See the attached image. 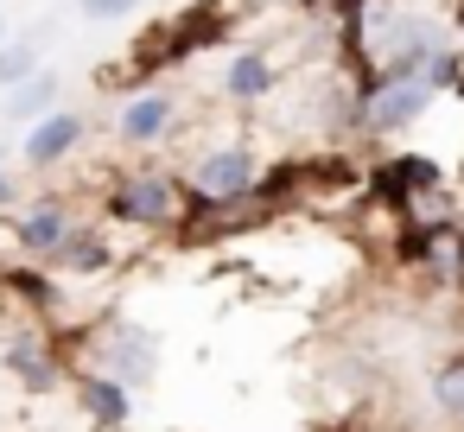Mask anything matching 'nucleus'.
<instances>
[{
	"label": "nucleus",
	"mask_w": 464,
	"mask_h": 432,
	"mask_svg": "<svg viewBox=\"0 0 464 432\" xmlns=\"http://www.w3.org/2000/svg\"><path fill=\"white\" fill-rule=\"evenodd\" d=\"M432 96H439V83H432L426 71H420V77H369L350 121H356V134L388 140V134H407V128L432 109Z\"/></svg>",
	"instance_id": "nucleus-1"
},
{
	"label": "nucleus",
	"mask_w": 464,
	"mask_h": 432,
	"mask_svg": "<svg viewBox=\"0 0 464 432\" xmlns=\"http://www.w3.org/2000/svg\"><path fill=\"white\" fill-rule=\"evenodd\" d=\"M185 204H191V191L166 172H134V178H115V191H109V216L115 223H147V229L179 223Z\"/></svg>",
	"instance_id": "nucleus-2"
},
{
	"label": "nucleus",
	"mask_w": 464,
	"mask_h": 432,
	"mask_svg": "<svg viewBox=\"0 0 464 432\" xmlns=\"http://www.w3.org/2000/svg\"><path fill=\"white\" fill-rule=\"evenodd\" d=\"M255 178H261V159L248 147H210L191 166V204H236L255 191Z\"/></svg>",
	"instance_id": "nucleus-3"
},
{
	"label": "nucleus",
	"mask_w": 464,
	"mask_h": 432,
	"mask_svg": "<svg viewBox=\"0 0 464 432\" xmlns=\"http://www.w3.org/2000/svg\"><path fill=\"white\" fill-rule=\"evenodd\" d=\"M102 375H115L121 388H147L160 375V337L134 318H109L102 324Z\"/></svg>",
	"instance_id": "nucleus-4"
},
{
	"label": "nucleus",
	"mask_w": 464,
	"mask_h": 432,
	"mask_svg": "<svg viewBox=\"0 0 464 432\" xmlns=\"http://www.w3.org/2000/svg\"><path fill=\"white\" fill-rule=\"evenodd\" d=\"M83 134H90L83 109H52V115H39V121L26 128V147H20V159H26L33 172H52V166H64V159L83 147Z\"/></svg>",
	"instance_id": "nucleus-5"
},
{
	"label": "nucleus",
	"mask_w": 464,
	"mask_h": 432,
	"mask_svg": "<svg viewBox=\"0 0 464 432\" xmlns=\"http://www.w3.org/2000/svg\"><path fill=\"white\" fill-rule=\"evenodd\" d=\"M223 33V14H217V0H198V7H185L172 26H160L153 33V45H160V58L153 64H185L198 45H210Z\"/></svg>",
	"instance_id": "nucleus-6"
},
{
	"label": "nucleus",
	"mask_w": 464,
	"mask_h": 432,
	"mask_svg": "<svg viewBox=\"0 0 464 432\" xmlns=\"http://www.w3.org/2000/svg\"><path fill=\"white\" fill-rule=\"evenodd\" d=\"M172 115H179V102H172L166 90H140V96L121 102V115H115V140H121V147H153V140H166Z\"/></svg>",
	"instance_id": "nucleus-7"
},
{
	"label": "nucleus",
	"mask_w": 464,
	"mask_h": 432,
	"mask_svg": "<svg viewBox=\"0 0 464 432\" xmlns=\"http://www.w3.org/2000/svg\"><path fill=\"white\" fill-rule=\"evenodd\" d=\"M71 229H77V216H71V204H58V197H39V204H26V210L14 216V242H20L26 254H45V261H52V248H58Z\"/></svg>",
	"instance_id": "nucleus-8"
},
{
	"label": "nucleus",
	"mask_w": 464,
	"mask_h": 432,
	"mask_svg": "<svg viewBox=\"0 0 464 432\" xmlns=\"http://www.w3.org/2000/svg\"><path fill=\"white\" fill-rule=\"evenodd\" d=\"M7 369H14L33 394L64 388V362H58V356H52V343H45V337H33V331H14V337H7Z\"/></svg>",
	"instance_id": "nucleus-9"
},
{
	"label": "nucleus",
	"mask_w": 464,
	"mask_h": 432,
	"mask_svg": "<svg viewBox=\"0 0 464 432\" xmlns=\"http://www.w3.org/2000/svg\"><path fill=\"white\" fill-rule=\"evenodd\" d=\"M77 407H83L96 426H121V419L134 413V388H121L115 375L90 369V375H77Z\"/></svg>",
	"instance_id": "nucleus-10"
},
{
	"label": "nucleus",
	"mask_w": 464,
	"mask_h": 432,
	"mask_svg": "<svg viewBox=\"0 0 464 432\" xmlns=\"http://www.w3.org/2000/svg\"><path fill=\"white\" fill-rule=\"evenodd\" d=\"M58 96H64V90H58V77H52V71H39V77H26V83H14V90H7V109H0V115H7L14 128H33L39 115H52V109H58Z\"/></svg>",
	"instance_id": "nucleus-11"
},
{
	"label": "nucleus",
	"mask_w": 464,
	"mask_h": 432,
	"mask_svg": "<svg viewBox=\"0 0 464 432\" xmlns=\"http://www.w3.org/2000/svg\"><path fill=\"white\" fill-rule=\"evenodd\" d=\"M109 261H115V248H109L96 229H71V235L52 248V267H58V274H102Z\"/></svg>",
	"instance_id": "nucleus-12"
},
{
	"label": "nucleus",
	"mask_w": 464,
	"mask_h": 432,
	"mask_svg": "<svg viewBox=\"0 0 464 432\" xmlns=\"http://www.w3.org/2000/svg\"><path fill=\"white\" fill-rule=\"evenodd\" d=\"M223 90H229V102H261V96L274 90V64H267V52H236Z\"/></svg>",
	"instance_id": "nucleus-13"
},
{
	"label": "nucleus",
	"mask_w": 464,
	"mask_h": 432,
	"mask_svg": "<svg viewBox=\"0 0 464 432\" xmlns=\"http://www.w3.org/2000/svg\"><path fill=\"white\" fill-rule=\"evenodd\" d=\"M39 71L45 64H39V45L33 39H7V45H0V90H14V83H26Z\"/></svg>",
	"instance_id": "nucleus-14"
},
{
	"label": "nucleus",
	"mask_w": 464,
	"mask_h": 432,
	"mask_svg": "<svg viewBox=\"0 0 464 432\" xmlns=\"http://www.w3.org/2000/svg\"><path fill=\"white\" fill-rule=\"evenodd\" d=\"M432 400H439V413L464 419V356H458V362H445V369L432 375Z\"/></svg>",
	"instance_id": "nucleus-15"
},
{
	"label": "nucleus",
	"mask_w": 464,
	"mask_h": 432,
	"mask_svg": "<svg viewBox=\"0 0 464 432\" xmlns=\"http://www.w3.org/2000/svg\"><path fill=\"white\" fill-rule=\"evenodd\" d=\"M134 7H140V0H77V14L96 20V26H115V20H128Z\"/></svg>",
	"instance_id": "nucleus-16"
},
{
	"label": "nucleus",
	"mask_w": 464,
	"mask_h": 432,
	"mask_svg": "<svg viewBox=\"0 0 464 432\" xmlns=\"http://www.w3.org/2000/svg\"><path fill=\"white\" fill-rule=\"evenodd\" d=\"M14 197H20V191H14V178H7V153H0V210H7Z\"/></svg>",
	"instance_id": "nucleus-17"
},
{
	"label": "nucleus",
	"mask_w": 464,
	"mask_h": 432,
	"mask_svg": "<svg viewBox=\"0 0 464 432\" xmlns=\"http://www.w3.org/2000/svg\"><path fill=\"white\" fill-rule=\"evenodd\" d=\"M14 39V20H7V7H0V45H7Z\"/></svg>",
	"instance_id": "nucleus-18"
},
{
	"label": "nucleus",
	"mask_w": 464,
	"mask_h": 432,
	"mask_svg": "<svg viewBox=\"0 0 464 432\" xmlns=\"http://www.w3.org/2000/svg\"><path fill=\"white\" fill-rule=\"evenodd\" d=\"M458 33H464V14H458Z\"/></svg>",
	"instance_id": "nucleus-19"
}]
</instances>
